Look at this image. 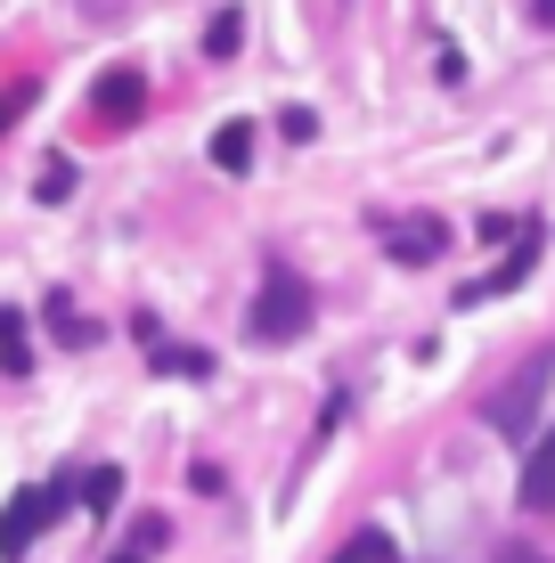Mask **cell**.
Returning a JSON list of instances; mask_svg holds the SVG:
<instances>
[{
  "label": "cell",
  "mask_w": 555,
  "mask_h": 563,
  "mask_svg": "<svg viewBox=\"0 0 555 563\" xmlns=\"http://www.w3.org/2000/svg\"><path fill=\"white\" fill-rule=\"evenodd\" d=\"M311 310H319V295H311L302 269H262V295L245 310V335L254 343H295L302 327H311Z\"/></svg>",
  "instance_id": "6da1fadb"
},
{
  "label": "cell",
  "mask_w": 555,
  "mask_h": 563,
  "mask_svg": "<svg viewBox=\"0 0 555 563\" xmlns=\"http://www.w3.org/2000/svg\"><path fill=\"white\" fill-rule=\"evenodd\" d=\"M547 376H555V343H547V352H531L499 393L482 400V424H490V433H507V441L531 433V424H540V400H547Z\"/></svg>",
  "instance_id": "7a4b0ae2"
},
{
  "label": "cell",
  "mask_w": 555,
  "mask_h": 563,
  "mask_svg": "<svg viewBox=\"0 0 555 563\" xmlns=\"http://www.w3.org/2000/svg\"><path fill=\"white\" fill-rule=\"evenodd\" d=\"M66 498H74L66 482H33V490H16L9 507H0V563H25V548L66 515Z\"/></svg>",
  "instance_id": "3957f363"
},
{
  "label": "cell",
  "mask_w": 555,
  "mask_h": 563,
  "mask_svg": "<svg viewBox=\"0 0 555 563\" xmlns=\"http://www.w3.org/2000/svg\"><path fill=\"white\" fill-rule=\"evenodd\" d=\"M376 238H385L392 262H442L449 254V229L425 221V212H409V221H376Z\"/></svg>",
  "instance_id": "277c9868"
},
{
  "label": "cell",
  "mask_w": 555,
  "mask_h": 563,
  "mask_svg": "<svg viewBox=\"0 0 555 563\" xmlns=\"http://www.w3.org/2000/svg\"><path fill=\"white\" fill-rule=\"evenodd\" d=\"M147 107V82L131 66H114V74H99V90H90V114H99V123H131V114Z\"/></svg>",
  "instance_id": "5b68a950"
},
{
  "label": "cell",
  "mask_w": 555,
  "mask_h": 563,
  "mask_svg": "<svg viewBox=\"0 0 555 563\" xmlns=\"http://www.w3.org/2000/svg\"><path fill=\"white\" fill-rule=\"evenodd\" d=\"M540 245H547V238H540V221H531V229H523V245H514V262H499L490 278H474L457 302H490V295H507V286H523V278H531V262H540Z\"/></svg>",
  "instance_id": "8992f818"
},
{
  "label": "cell",
  "mask_w": 555,
  "mask_h": 563,
  "mask_svg": "<svg viewBox=\"0 0 555 563\" xmlns=\"http://www.w3.org/2000/svg\"><path fill=\"white\" fill-rule=\"evenodd\" d=\"M523 507L555 515V433H540V450H531V465H523Z\"/></svg>",
  "instance_id": "52a82bcc"
},
{
  "label": "cell",
  "mask_w": 555,
  "mask_h": 563,
  "mask_svg": "<svg viewBox=\"0 0 555 563\" xmlns=\"http://www.w3.org/2000/svg\"><path fill=\"white\" fill-rule=\"evenodd\" d=\"M164 539H171V522H164V515L131 522V539H123V548H114V563H156V555H164Z\"/></svg>",
  "instance_id": "ba28073f"
},
{
  "label": "cell",
  "mask_w": 555,
  "mask_h": 563,
  "mask_svg": "<svg viewBox=\"0 0 555 563\" xmlns=\"http://www.w3.org/2000/svg\"><path fill=\"white\" fill-rule=\"evenodd\" d=\"M213 164H221V172H245V164H254V123H221V131H213Z\"/></svg>",
  "instance_id": "9c48e42d"
},
{
  "label": "cell",
  "mask_w": 555,
  "mask_h": 563,
  "mask_svg": "<svg viewBox=\"0 0 555 563\" xmlns=\"http://www.w3.org/2000/svg\"><path fill=\"white\" fill-rule=\"evenodd\" d=\"M0 367H9V376L33 367V343H25V319H16V310H0Z\"/></svg>",
  "instance_id": "30bf717a"
},
{
  "label": "cell",
  "mask_w": 555,
  "mask_h": 563,
  "mask_svg": "<svg viewBox=\"0 0 555 563\" xmlns=\"http://www.w3.org/2000/svg\"><path fill=\"white\" fill-rule=\"evenodd\" d=\"M335 563H400V548L385 531H359V539H343V548H335Z\"/></svg>",
  "instance_id": "8fae6325"
},
{
  "label": "cell",
  "mask_w": 555,
  "mask_h": 563,
  "mask_svg": "<svg viewBox=\"0 0 555 563\" xmlns=\"http://www.w3.org/2000/svg\"><path fill=\"white\" fill-rule=\"evenodd\" d=\"M114 498H123V474H114V465H90V482H82V507H90V515H114Z\"/></svg>",
  "instance_id": "7c38bea8"
},
{
  "label": "cell",
  "mask_w": 555,
  "mask_h": 563,
  "mask_svg": "<svg viewBox=\"0 0 555 563\" xmlns=\"http://www.w3.org/2000/svg\"><path fill=\"white\" fill-rule=\"evenodd\" d=\"M237 42H245V16H237V9H221L213 25H204V49H213V57H229Z\"/></svg>",
  "instance_id": "4fadbf2b"
},
{
  "label": "cell",
  "mask_w": 555,
  "mask_h": 563,
  "mask_svg": "<svg viewBox=\"0 0 555 563\" xmlns=\"http://www.w3.org/2000/svg\"><path fill=\"white\" fill-rule=\"evenodd\" d=\"M147 360L171 367V376H204V352H171V343H156V335H147Z\"/></svg>",
  "instance_id": "5bb4252c"
},
{
  "label": "cell",
  "mask_w": 555,
  "mask_h": 563,
  "mask_svg": "<svg viewBox=\"0 0 555 563\" xmlns=\"http://www.w3.org/2000/svg\"><path fill=\"white\" fill-rule=\"evenodd\" d=\"M25 107H33V82H9V90H0V131H9Z\"/></svg>",
  "instance_id": "9a60e30c"
},
{
  "label": "cell",
  "mask_w": 555,
  "mask_h": 563,
  "mask_svg": "<svg viewBox=\"0 0 555 563\" xmlns=\"http://www.w3.org/2000/svg\"><path fill=\"white\" fill-rule=\"evenodd\" d=\"M66 188H74V164H66V155H57V164H42V197L57 205V197H66Z\"/></svg>",
  "instance_id": "2e32d148"
},
{
  "label": "cell",
  "mask_w": 555,
  "mask_h": 563,
  "mask_svg": "<svg viewBox=\"0 0 555 563\" xmlns=\"http://www.w3.org/2000/svg\"><path fill=\"white\" fill-rule=\"evenodd\" d=\"M278 131H286V140H319V123H311V107H286V114H278Z\"/></svg>",
  "instance_id": "e0dca14e"
},
{
  "label": "cell",
  "mask_w": 555,
  "mask_h": 563,
  "mask_svg": "<svg viewBox=\"0 0 555 563\" xmlns=\"http://www.w3.org/2000/svg\"><path fill=\"white\" fill-rule=\"evenodd\" d=\"M499 563H547V555H540V548H507Z\"/></svg>",
  "instance_id": "ac0fdd59"
},
{
  "label": "cell",
  "mask_w": 555,
  "mask_h": 563,
  "mask_svg": "<svg viewBox=\"0 0 555 563\" xmlns=\"http://www.w3.org/2000/svg\"><path fill=\"white\" fill-rule=\"evenodd\" d=\"M531 16H540V25L555 33V0H531Z\"/></svg>",
  "instance_id": "d6986e66"
}]
</instances>
